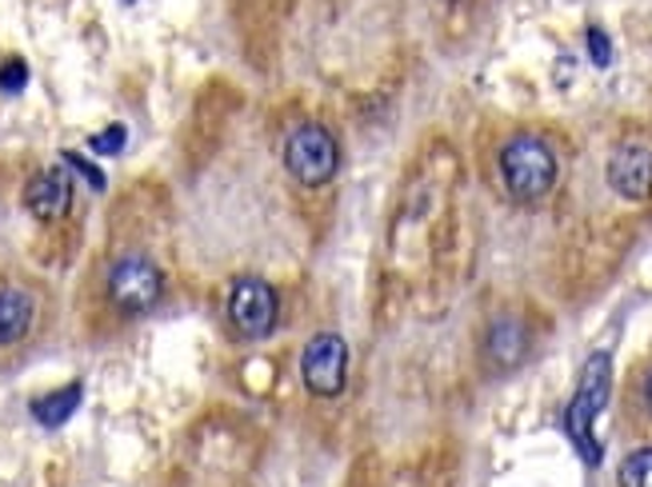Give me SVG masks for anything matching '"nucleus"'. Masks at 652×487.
<instances>
[{"label": "nucleus", "instance_id": "f257e3e1", "mask_svg": "<svg viewBox=\"0 0 652 487\" xmlns=\"http://www.w3.org/2000/svg\"><path fill=\"white\" fill-rule=\"evenodd\" d=\"M609 392H612V359H609V352H596V356H589V364H584L581 384H576L569 412H564V432H569L572 448L581 452V459L589 468L601 464V444L592 436V424H596V416H601L604 404H609Z\"/></svg>", "mask_w": 652, "mask_h": 487}, {"label": "nucleus", "instance_id": "f03ea898", "mask_svg": "<svg viewBox=\"0 0 652 487\" xmlns=\"http://www.w3.org/2000/svg\"><path fill=\"white\" fill-rule=\"evenodd\" d=\"M501 180L512 200L532 204V200H541L556 184V156H552L544 140L512 136L501 149Z\"/></svg>", "mask_w": 652, "mask_h": 487}, {"label": "nucleus", "instance_id": "7ed1b4c3", "mask_svg": "<svg viewBox=\"0 0 652 487\" xmlns=\"http://www.w3.org/2000/svg\"><path fill=\"white\" fill-rule=\"evenodd\" d=\"M104 292H109L112 308L124 316H144L161 304L164 276L149 256H121L112 260L104 272Z\"/></svg>", "mask_w": 652, "mask_h": 487}, {"label": "nucleus", "instance_id": "20e7f679", "mask_svg": "<svg viewBox=\"0 0 652 487\" xmlns=\"http://www.w3.org/2000/svg\"><path fill=\"white\" fill-rule=\"evenodd\" d=\"M284 169L292 172L297 184L304 189H321L337 176L341 169V149H337V136H332L324 124H301L292 129L284 140Z\"/></svg>", "mask_w": 652, "mask_h": 487}, {"label": "nucleus", "instance_id": "39448f33", "mask_svg": "<svg viewBox=\"0 0 652 487\" xmlns=\"http://www.w3.org/2000/svg\"><path fill=\"white\" fill-rule=\"evenodd\" d=\"M301 379L312 396H321V399L341 396L344 379H349V344H344L337 332L312 336L301 356Z\"/></svg>", "mask_w": 652, "mask_h": 487}, {"label": "nucleus", "instance_id": "423d86ee", "mask_svg": "<svg viewBox=\"0 0 652 487\" xmlns=\"http://www.w3.org/2000/svg\"><path fill=\"white\" fill-rule=\"evenodd\" d=\"M277 292H272L269 280L261 276H241L229 292V319L232 328L241 332L244 339H264L277 328Z\"/></svg>", "mask_w": 652, "mask_h": 487}, {"label": "nucleus", "instance_id": "0eeeda50", "mask_svg": "<svg viewBox=\"0 0 652 487\" xmlns=\"http://www.w3.org/2000/svg\"><path fill=\"white\" fill-rule=\"evenodd\" d=\"M609 189L624 200H649L652 196V149L649 144H621L609 156Z\"/></svg>", "mask_w": 652, "mask_h": 487}, {"label": "nucleus", "instance_id": "6e6552de", "mask_svg": "<svg viewBox=\"0 0 652 487\" xmlns=\"http://www.w3.org/2000/svg\"><path fill=\"white\" fill-rule=\"evenodd\" d=\"M72 204V180L64 169H44L24 184V209L37 220H61Z\"/></svg>", "mask_w": 652, "mask_h": 487}, {"label": "nucleus", "instance_id": "1a4fd4ad", "mask_svg": "<svg viewBox=\"0 0 652 487\" xmlns=\"http://www.w3.org/2000/svg\"><path fill=\"white\" fill-rule=\"evenodd\" d=\"M484 352H489V359L496 364V368H512V364H521L524 352H529V332H524L521 319H496L489 328V339H484Z\"/></svg>", "mask_w": 652, "mask_h": 487}, {"label": "nucleus", "instance_id": "9d476101", "mask_svg": "<svg viewBox=\"0 0 652 487\" xmlns=\"http://www.w3.org/2000/svg\"><path fill=\"white\" fill-rule=\"evenodd\" d=\"M32 296L21 288H0V348L21 344L32 328Z\"/></svg>", "mask_w": 652, "mask_h": 487}, {"label": "nucleus", "instance_id": "9b49d317", "mask_svg": "<svg viewBox=\"0 0 652 487\" xmlns=\"http://www.w3.org/2000/svg\"><path fill=\"white\" fill-rule=\"evenodd\" d=\"M81 399H84V384H64V388L37 399V404H32V416H37V424H44V428H61L64 419H72V412L81 408Z\"/></svg>", "mask_w": 652, "mask_h": 487}, {"label": "nucleus", "instance_id": "f8f14e48", "mask_svg": "<svg viewBox=\"0 0 652 487\" xmlns=\"http://www.w3.org/2000/svg\"><path fill=\"white\" fill-rule=\"evenodd\" d=\"M621 487H652V448L632 452L621 464Z\"/></svg>", "mask_w": 652, "mask_h": 487}, {"label": "nucleus", "instance_id": "ddd939ff", "mask_svg": "<svg viewBox=\"0 0 652 487\" xmlns=\"http://www.w3.org/2000/svg\"><path fill=\"white\" fill-rule=\"evenodd\" d=\"M124 140H129V129H124V124H109V129L89 140V149L97 152V156H117V152L124 149Z\"/></svg>", "mask_w": 652, "mask_h": 487}, {"label": "nucleus", "instance_id": "4468645a", "mask_svg": "<svg viewBox=\"0 0 652 487\" xmlns=\"http://www.w3.org/2000/svg\"><path fill=\"white\" fill-rule=\"evenodd\" d=\"M29 84V64L21 57H9L0 64V92H21Z\"/></svg>", "mask_w": 652, "mask_h": 487}, {"label": "nucleus", "instance_id": "2eb2a0df", "mask_svg": "<svg viewBox=\"0 0 652 487\" xmlns=\"http://www.w3.org/2000/svg\"><path fill=\"white\" fill-rule=\"evenodd\" d=\"M64 164H69V169L81 172V176L89 180V184H92V189H97V192L104 189V172L97 169V164H89V160H84V156H77V152H64Z\"/></svg>", "mask_w": 652, "mask_h": 487}, {"label": "nucleus", "instance_id": "dca6fc26", "mask_svg": "<svg viewBox=\"0 0 652 487\" xmlns=\"http://www.w3.org/2000/svg\"><path fill=\"white\" fill-rule=\"evenodd\" d=\"M589 57L596 69H604L612 60V44H609V37H604V29H589Z\"/></svg>", "mask_w": 652, "mask_h": 487}, {"label": "nucleus", "instance_id": "f3484780", "mask_svg": "<svg viewBox=\"0 0 652 487\" xmlns=\"http://www.w3.org/2000/svg\"><path fill=\"white\" fill-rule=\"evenodd\" d=\"M644 404H649V412H652V372H649V379H644Z\"/></svg>", "mask_w": 652, "mask_h": 487}, {"label": "nucleus", "instance_id": "a211bd4d", "mask_svg": "<svg viewBox=\"0 0 652 487\" xmlns=\"http://www.w3.org/2000/svg\"><path fill=\"white\" fill-rule=\"evenodd\" d=\"M121 4H132V0H121Z\"/></svg>", "mask_w": 652, "mask_h": 487}]
</instances>
